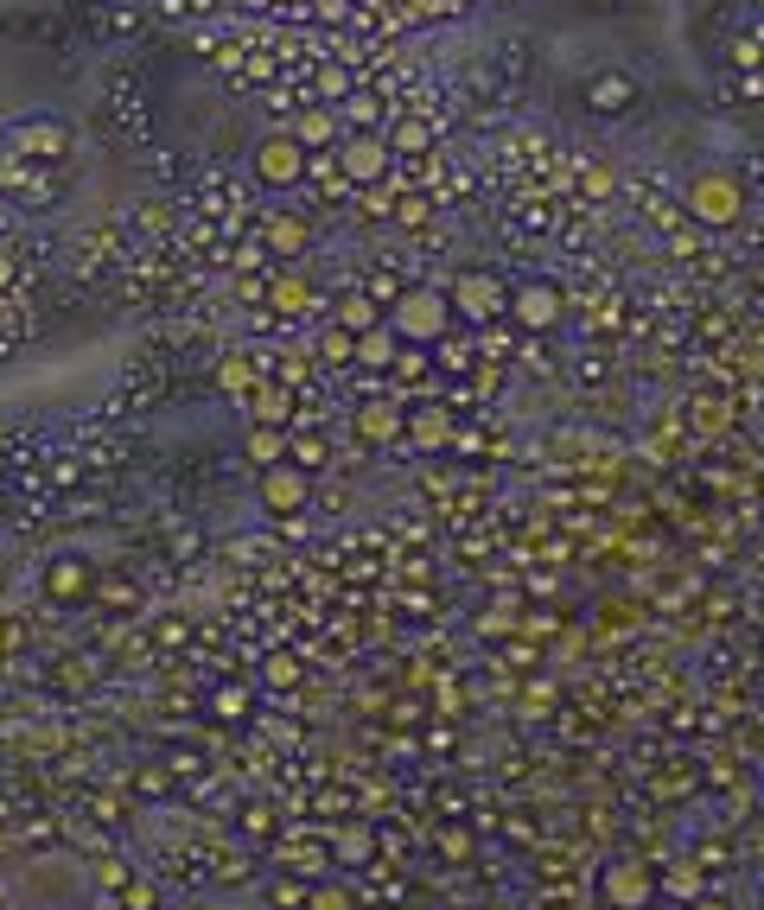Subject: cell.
I'll use <instances>...</instances> for the list:
<instances>
[{
  "mask_svg": "<svg viewBox=\"0 0 764 910\" xmlns=\"http://www.w3.org/2000/svg\"><path fill=\"white\" fill-rule=\"evenodd\" d=\"M453 312L458 319H472V325H497V319H509V293L497 275H458L453 280Z\"/></svg>",
  "mask_w": 764,
  "mask_h": 910,
  "instance_id": "4",
  "label": "cell"
},
{
  "mask_svg": "<svg viewBox=\"0 0 764 910\" xmlns=\"http://www.w3.org/2000/svg\"><path fill=\"white\" fill-rule=\"evenodd\" d=\"M13 147L25 153V159H45V166H58V159H71V127L64 122H20L13 127Z\"/></svg>",
  "mask_w": 764,
  "mask_h": 910,
  "instance_id": "10",
  "label": "cell"
},
{
  "mask_svg": "<svg viewBox=\"0 0 764 910\" xmlns=\"http://www.w3.org/2000/svg\"><path fill=\"white\" fill-rule=\"evenodd\" d=\"M261 675H268L275 687H293V682H300V662H293V656H268V669H261Z\"/></svg>",
  "mask_w": 764,
  "mask_h": 910,
  "instance_id": "32",
  "label": "cell"
},
{
  "mask_svg": "<svg viewBox=\"0 0 764 910\" xmlns=\"http://www.w3.org/2000/svg\"><path fill=\"white\" fill-rule=\"evenodd\" d=\"M407 433V414L389 402H363L357 407V440H370V446H389V440H402Z\"/></svg>",
  "mask_w": 764,
  "mask_h": 910,
  "instance_id": "13",
  "label": "cell"
},
{
  "mask_svg": "<svg viewBox=\"0 0 764 910\" xmlns=\"http://www.w3.org/2000/svg\"><path fill=\"white\" fill-rule=\"evenodd\" d=\"M580 96H586V108H592V115H624V108H637V96H643V90H637L631 71H592Z\"/></svg>",
  "mask_w": 764,
  "mask_h": 910,
  "instance_id": "9",
  "label": "cell"
},
{
  "mask_svg": "<svg viewBox=\"0 0 764 910\" xmlns=\"http://www.w3.org/2000/svg\"><path fill=\"white\" fill-rule=\"evenodd\" d=\"M255 382H261V363H249V351L217 356V389H224V395H249Z\"/></svg>",
  "mask_w": 764,
  "mask_h": 910,
  "instance_id": "18",
  "label": "cell"
},
{
  "mask_svg": "<svg viewBox=\"0 0 764 910\" xmlns=\"http://www.w3.org/2000/svg\"><path fill=\"white\" fill-rule=\"evenodd\" d=\"M446 325H453V300L433 293V287H407V293H395V306H389V331H395L402 344H440Z\"/></svg>",
  "mask_w": 764,
  "mask_h": 910,
  "instance_id": "2",
  "label": "cell"
},
{
  "mask_svg": "<svg viewBox=\"0 0 764 910\" xmlns=\"http://www.w3.org/2000/svg\"><path fill=\"white\" fill-rule=\"evenodd\" d=\"M306 891H312V886H300V879H275L268 898H275V910H306Z\"/></svg>",
  "mask_w": 764,
  "mask_h": 910,
  "instance_id": "30",
  "label": "cell"
},
{
  "mask_svg": "<svg viewBox=\"0 0 764 910\" xmlns=\"http://www.w3.org/2000/svg\"><path fill=\"white\" fill-rule=\"evenodd\" d=\"M402 382H421L427 376V356H421V344H407V351H395V363H389Z\"/></svg>",
  "mask_w": 764,
  "mask_h": 910,
  "instance_id": "29",
  "label": "cell"
},
{
  "mask_svg": "<svg viewBox=\"0 0 764 910\" xmlns=\"http://www.w3.org/2000/svg\"><path fill=\"white\" fill-rule=\"evenodd\" d=\"M280 872H300V879H326L331 872V854H319V847H300V840H287V847H275Z\"/></svg>",
  "mask_w": 764,
  "mask_h": 910,
  "instance_id": "20",
  "label": "cell"
},
{
  "mask_svg": "<svg viewBox=\"0 0 764 910\" xmlns=\"http://www.w3.org/2000/svg\"><path fill=\"white\" fill-rule=\"evenodd\" d=\"M90 586H96V573H90V560L58 555V560L45 567V592L58 599V606H76V599H90Z\"/></svg>",
  "mask_w": 764,
  "mask_h": 910,
  "instance_id": "12",
  "label": "cell"
},
{
  "mask_svg": "<svg viewBox=\"0 0 764 910\" xmlns=\"http://www.w3.org/2000/svg\"><path fill=\"white\" fill-rule=\"evenodd\" d=\"M599 898H606L611 910H643V904H657V866H643V860H611L606 879H599Z\"/></svg>",
  "mask_w": 764,
  "mask_h": 910,
  "instance_id": "6",
  "label": "cell"
},
{
  "mask_svg": "<svg viewBox=\"0 0 764 910\" xmlns=\"http://www.w3.org/2000/svg\"><path fill=\"white\" fill-rule=\"evenodd\" d=\"M382 141H389V153H395V159H427V153H433V127L407 115V122H395Z\"/></svg>",
  "mask_w": 764,
  "mask_h": 910,
  "instance_id": "17",
  "label": "cell"
},
{
  "mask_svg": "<svg viewBox=\"0 0 764 910\" xmlns=\"http://www.w3.org/2000/svg\"><path fill=\"white\" fill-rule=\"evenodd\" d=\"M440 847H446V860H465V854H472V840H465V835H440Z\"/></svg>",
  "mask_w": 764,
  "mask_h": 910,
  "instance_id": "38",
  "label": "cell"
},
{
  "mask_svg": "<svg viewBox=\"0 0 764 910\" xmlns=\"http://www.w3.org/2000/svg\"><path fill=\"white\" fill-rule=\"evenodd\" d=\"M509 319H516L523 331H555L560 325V293L548 287V280H529V287L509 293Z\"/></svg>",
  "mask_w": 764,
  "mask_h": 910,
  "instance_id": "8",
  "label": "cell"
},
{
  "mask_svg": "<svg viewBox=\"0 0 764 910\" xmlns=\"http://www.w3.org/2000/svg\"><path fill=\"white\" fill-rule=\"evenodd\" d=\"M242 828H249V835H268V828H275V815H268V809H249V815H242Z\"/></svg>",
  "mask_w": 764,
  "mask_h": 910,
  "instance_id": "37",
  "label": "cell"
},
{
  "mask_svg": "<svg viewBox=\"0 0 764 910\" xmlns=\"http://www.w3.org/2000/svg\"><path fill=\"white\" fill-rule=\"evenodd\" d=\"M389 166H395V153H389L382 134H344V141H338V173H344V185H382Z\"/></svg>",
  "mask_w": 764,
  "mask_h": 910,
  "instance_id": "5",
  "label": "cell"
},
{
  "mask_svg": "<svg viewBox=\"0 0 764 910\" xmlns=\"http://www.w3.org/2000/svg\"><path fill=\"white\" fill-rule=\"evenodd\" d=\"M210 713H217V720H242V713H249V687H242V682L217 687V694H210Z\"/></svg>",
  "mask_w": 764,
  "mask_h": 910,
  "instance_id": "26",
  "label": "cell"
},
{
  "mask_svg": "<svg viewBox=\"0 0 764 910\" xmlns=\"http://www.w3.org/2000/svg\"><path fill=\"white\" fill-rule=\"evenodd\" d=\"M395 351H402V338H395L389 325H376V331H363V338H357V363H370V370H389V363H395Z\"/></svg>",
  "mask_w": 764,
  "mask_h": 910,
  "instance_id": "21",
  "label": "cell"
},
{
  "mask_svg": "<svg viewBox=\"0 0 764 910\" xmlns=\"http://www.w3.org/2000/svg\"><path fill=\"white\" fill-rule=\"evenodd\" d=\"M268 249L287 255V261H300V255L312 249V224H306L300 210H275V217H268Z\"/></svg>",
  "mask_w": 764,
  "mask_h": 910,
  "instance_id": "14",
  "label": "cell"
},
{
  "mask_svg": "<svg viewBox=\"0 0 764 910\" xmlns=\"http://www.w3.org/2000/svg\"><path fill=\"white\" fill-rule=\"evenodd\" d=\"M275 306H280V312H312V306H319V293H312L300 275H280L275 280Z\"/></svg>",
  "mask_w": 764,
  "mask_h": 910,
  "instance_id": "24",
  "label": "cell"
},
{
  "mask_svg": "<svg viewBox=\"0 0 764 910\" xmlns=\"http://www.w3.org/2000/svg\"><path fill=\"white\" fill-rule=\"evenodd\" d=\"M643 910H682V904H662V898H657V904H643Z\"/></svg>",
  "mask_w": 764,
  "mask_h": 910,
  "instance_id": "43",
  "label": "cell"
},
{
  "mask_svg": "<svg viewBox=\"0 0 764 910\" xmlns=\"http://www.w3.org/2000/svg\"><path fill=\"white\" fill-rule=\"evenodd\" d=\"M319 363H331V370H338V363H357V338L338 331V325H326L319 331Z\"/></svg>",
  "mask_w": 764,
  "mask_h": 910,
  "instance_id": "25",
  "label": "cell"
},
{
  "mask_svg": "<svg viewBox=\"0 0 764 910\" xmlns=\"http://www.w3.org/2000/svg\"><path fill=\"white\" fill-rule=\"evenodd\" d=\"M293 141H300L306 153H326V147H338V108H306L300 122L287 127Z\"/></svg>",
  "mask_w": 764,
  "mask_h": 910,
  "instance_id": "15",
  "label": "cell"
},
{
  "mask_svg": "<svg viewBox=\"0 0 764 910\" xmlns=\"http://www.w3.org/2000/svg\"><path fill=\"white\" fill-rule=\"evenodd\" d=\"M453 713H458V687L440 682V720H453Z\"/></svg>",
  "mask_w": 764,
  "mask_h": 910,
  "instance_id": "39",
  "label": "cell"
},
{
  "mask_svg": "<svg viewBox=\"0 0 764 910\" xmlns=\"http://www.w3.org/2000/svg\"><path fill=\"white\" fill-rule=\"evenodd\" d=\"M580 910H611V904H606V898H599V904H580Z\"/></svg>",
  "mask_w": 764,
  "mask_h": 910,
  "instance_id": "44",
  "label": "cell"
},
{
  "mask_svg": "<svg viewBox=\"0 0 764 910\" xmlns=\"http://www.w3.org/2000/svg\"><path fill=\"white\" fill-rule=\"evenodd\" d=\"M586 192H592V198H611V173H606V166H592V173H586Z\"/></svg>",
  "mask_w": 764,
  "mask_h": 910,
  "instance_id": "36",
  "label": "cell"
},
{
  "mask_svg": "<svg viewBox=\"0 0 764 910\" xmlns=\"http://www.w3.org/2000/svg\"><path fill=\"white\" fill-rule=\"evenodd\" d=\"M370 854H376L370 828H338V835H331V860H338V866H363Z\"/></svg>",
  "mask_w": 764,
  "mask_h": 910,
  "instance_id": "23",
  "label": "cell"
},
{
  "mask_svg": "<svg viewBox=\"0 0 764 910\" xmlns=\"http://www.w3.org/2000/svg\"><path fill=\"white\" fill-rule=\"evenodd\" d=\"M407 433H414V446H440V440H446V433H453V421H446V407H414V414H407Z\"/></svg>",
  "mask_w": 764,
  "mask_h": 910,
  "instance_id": "22",
  "label": "cell"
},
{
  "mask_svg": "<svg viewBox=\"0 0 764 910\" xmlns=\"http://www.w3.org/2000/svg\"><path fill=\"white\" fill-rule=\"evenodd\" d=\"M242 453H249V465H261V472L280 465V458H287V427H249L242 433Z\"/></svg>",
  "mask_w": 764,
  "mask_h": 910,
  "instance_id": "19",
  "label": "cell"
},
{
  "mask_svg": "<svg viewBox=\"0 0 764 910\" xmlns=\"http://www.w3.org/2000/svg\"><path fill=\"white\" fill-rule=\"evenodd\" d=\"M688 217L708 229H733L739 217H745V185H739V173H726V166H701V173L688 178Z\"/></svg>",
  "mask_w": 764,
  "mask_h": 910,
  "instance_id": "1",
  "label": "cell"
},
{
  "mask_svg": "<svg viewBox=\"0 0 764 910\" xmlns=\"http://www.w3.org/2000/svg\"><path fill=\"white\" fill-rule=\"evenodd\" d=\"M242 402H249V427H287L293 421V389L275 376H261Z\"/></svg>",
  "mask_w": 764,
  "mask_h": 910,
  "instance_id": "11",
  "label": "cell"
},
{
  "mask_svg": "<svg viewBox=\"0 0 764 910\" xmlns=\"http://www.w3.org/2000/svg\"><path fill=\"white\" fill-rule=\"evenodd\" d=\"M122 904H127V910H153V886H147V879H127V886H122Z\"/></svg>",
  "mask_w": 764,
  "mask_h": 910,
  "instance_id": "34",
  "label": "cell"
},
{
  "mask_svg": "<svg viewBox=\"0 0 764 910\" xmlns=\"http://www.w3.org/2000/svg\"><path fill=\"white\" fill-rule=\"evenodd\" d=\"M102 886H109V891H122V886H127V866L109 860V866H102Z\"/></svg>",
  "mask_w": 764,
  "mask_h": 910,
  "instance_id": "40",
  "label": "cell"
},
{
  "mask_svg": "<svg viewBox=\"0 0 764 910\" xmlns=\"http://www.w3.org/2000/svg\"><path fill=\"white\" fill-rule=\"evenodd\" d=\"M516 624H523V618H509V611L497 606V611H484V618H478V637H509Z\"/></svg>",
  "mask_w": 764,
  "mask_h": 910,
  "instance_id": "33",
  "label": "cell"
},
{
  "mask_svg": "<svg viewBox=\"0 0 764 910\" xmlns=\"http://www.w3.org/2000/svg\"><path fill=\"white\" fill-rule=\"evenodd\" d=\"M306 159H312V153H306L300 141H293V134H261V141L249 147L255 178H261V185H275V192L300 185V178H306Z\"/></svg>",
  "mask_w": 764,
  "mask_h": 910,
  "instance_id": "3",
  "label": "cell"
},
{
  "mask_svg": "<svg viewBox=\"0 0 764 910\" xmlns=\"http://www.w3.org/2000/svg\"><path fill=\"white\" fill-rule=\"evenodd\" d=\"M331 325H338V331H351V338H363V331H376V325H382V306L370 300V293H344V300L331 306Z\"/></svg>",
  "mask_w": 764,
  "mask_h": 910,
  "instance_id": "16",
  "label": "cell"
},
{
  "mask_svg": "<svg viewBox=\"0 0 764 910\" xmlns=\"http://www.w3.org/2000/svg\"><path fill=\"white\" fill-rule=\"evenodd\" d=\"M306 376H312V356H306V351H280V382L293 389V382H306Z\"/></svg>",
  "mask_w": 764,
  "mask_h": 910,
  "instance_id": "31",
  "label": "cell"
},
{
  "mask_svg": "<svg viewBox=\"0 0 764 910\" xmlns=\"http://www.w3.org/2000/svg\"><path fill=\"white\" fill-rule=\"evenodd\" d=\"M389 720H395V726H414V720H421V707H414V701H395V713H389Z\"/></svg>",
  "mask_w": 764,
  "mask_h": 910,
  "instance_id": "41",
  "label": "cell"
},
{
  "mask_svg": "<svg viewBox=\"0 0 764 910\" xmlns=\"http://www.w3.org/2000/svg\"><path fill=\"white\" fill-rule=\"evenodd\" d=\"M395 224H407V229H421L433 217V198H421V192H407V198H395V210H389Z\"/></svg>",
  "mask_w": 764,
  "mask_h": 910,
  "instance_id": "27",
  "label": "cell"
},
{
  "mask_svg": "<svg viewBox=\"0 0 764 910\" xmlns=\"http://www.w3.org/2000/svg\"><path fill=\"white\" fill-rule=\"evenodd\" d=\"M312 504V478H306V465H268L261 472V509L268 516H300V509Z\"/></svg>",
  "mask_w": 764,
  "mask_h": 910,
  "instance_id": "7",
  "label": "cell"
},
{
  "mask_svg": "<svg viewBox=\"0 0 764 910\" xmlns=\"http://www.w3.org/2000/svg\"><path fill=\"white\" fill-rule=\"evenodd\" d=\"M7 280H13V261H7V255H0V287H7Z\"/></svg>",
  "mask_w": 764,
  "mask_h": 910,
  "instance_id": "42",
  "label": "cell"
},
{
  "mask_svg": "<svg viewBox=\"0 0 764 910\" xmlns=\"http://www.w3.org/2000/svg\"><path fill=\"white\" fill-rule=\"evenodd\" d=\"M306 910H357V898L344 886H312L306 891Z\"/></svg>",
  "mask_w": 764,
  "mask_h": 910,
  "instance_id": "28",
  "label": "cell"
},
{
  "mask_svg": "<svg viewBox=\"0 0 764 910\" xmlns=\"http://www.w3.org/2000/svg\"><path fill=\"white\" fill-rule=\"evenodd\" d=\"M293 465H306V472H312V465H326V446H319V440H300V446H293Z\"/></svg>",
  "mask_w": 764,
  "mask_h": 910,
  "instance_id": "35",
  "label": "cell"
}]
</instances>
